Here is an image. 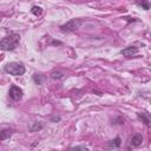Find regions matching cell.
<instances>
[{"mask_svg":"<svg viewBox=\"0 0 151 151\" xmlns=\"http://www.w3.org/2000/svg\"><path fill=\"white\" fill-rule=\"evenodd\" d=\"M19 41H20V35L18 33H11L0 40V50L13 51L19 45Z\"/></svg>","mask_w":151,"mask_h":151,"instance_id":"obj_1","label":"cell"},{"mask_svg":"<svg viewBox=\"0 0 151 151\" xmlns=\"http://www.w3.org/2000/svg\"><path fill=\"white\" fill-rule=\"evenodd\" d=\"M25 66L21 64V63H18V61H12V63H8L6 64L5 66V72L12 74V76H22L25 73Z\"/></svg>","mask_w":151,"mask_h":151,"instance_id":"obj_2","label":"cell"},{"mask_svg":"<svg viewBox=\"0 0 151 151\" xmlns=\"http://www.w3.org/2000/svg\"><path fill=\"white\" fill-rule=\"evenodd\" d=\"M81 24H83V20H81V19H71V20H68L66 24L61 25V26H60V29H61L63 32L71 33V32L77 31V29L80 27Z\"/></svg>","mask_w":151,"mask_h":151,"instance_id":"obj_3","label":"cell"},{"mask_svg":"<svg viewBox=\"0 0 151 151\" xmlns=\"http://www.w3.org/2000/svg\"><path fill=\"white\" fill-rule=\"evenodd\" d=\"M8 94H9V97H11V99H13V100L17 101V100H20V99L22 98L24 92H22V90H21L19 86L12 85L11 88H9V91H8Z\"/></svg>","mask_w":151,"mask_h":151,"instance_id":"obj_4","label":"cell"},{"mask_svg":"<svg viewBox=\"0 0 151 151\" xmlns=\"http://www.w3.org/2000/svg\"><path fill=\"white\" fill-rule=\"evenodd\" d=\"M120 53H122L124 57L130 58V57H133V55H136V54L138 53V48H137L136 46H129V47H125L124 50H122Z\"/></svg>","mask_w":151,"mask_h":151,"instance_id":"obj_5","label":"cell"},{"mask_svg":"<svg viewBox=\"0 0 151 151\" xmlns=\"http://www.w3.org/2000/svg\"><path fill=\"white\" fill-rule=\"evenodd\" d=\"M143 143V136L140 133H136L131 138V145L132 146H139Z\"/></svg>","mask_w":151,"mask_h":151,"instance_id":"obj_6","label":"cell"},{"mask_svg":"<svg viewBox=\"0 0 151 151\" xmlns=\"http://www.w3.org/2000/svg\"><path fill=\"white\" fill-rule=\"evenodd\" d=\"M136 4L145 11L150 9V0H136Z\"/></svg>","mask_w":151,"mask_h":151,"instance_id":"obj_7","label":"cell"},{"mask_svg":"<svg viewBox=\"0 0 151 151\" xmlns=\"http://www.w3.org/2000/svg\"><path fill=\"white\" fill-rule=\"evenodd\" d=\"M45 79H46V77H45L44 74H38V73H35V74L33 76V80H34V83H35L37 85H42L44 81H45Z\"/></svg>","mask_w":151,"mask_h":151,"instance_id":"obj_8","label":"cell"},{"mask_svg":"<svg viewBox=\"0 0 151 151\" xmlns=\"http://www.w3.org/2000/svg\"><path fill=\"white\" fill-rule=\"evenodd\" d=\"M120 144H122L120 138H119V137H116L114 139H112V140L109 142V147H111V149H117V147L120 146Z\"/></svg>","mask_w":151,"mask_h":151,"instance_id":"obj_9","label":"cell"},{"mask_svg":"<svg viewBox=\"0 0 151 151\" xmlns=\"http://www.w3.org/2000/svg\"><path fill=\"white\" fill-rule=\"evenodd\" d=\"M11 136H12V131L8 130V129H5V130H1L0 131V140H6Z\"/></svg>","mask_w":151,"mask_h":151,"instance_id":"obj_10","label":"cell"},{"mask_svg":"<svg viewBox=\"0 0 151 151\" xmlns=\"http://www.w3.org/2000/svg\"><path fill=\"white\" fill-rule=\"evenodd\" d=\"M138 117H139V119H142V120L145 123V125H146V126H149V125H150V120H149V118H147V114H146V113H138Z\"/></svg>","mask_w":151,"mask_h":151,"instance_id":"obj_11","label":"cell"},{"mask_svg":"<svg viewBox=\"0 0 151 151\" xmlns=\"http://www.w3.org/2000/svg\"><path fill=\"white\" fill-rule=\"evenodd\" d=\"M42 127H44L42 124H40V123H33V125L31 126V131H32V132H35V131L41 130Z\"/></svg>","mask_w":151,"mask_h":151,"instance_id":"obj_12","label":"cell"},{"mask_svg":"<svg viewBox=\"0 0 151 151\" xmlns=\"http://www.w3.org/2000/svg\"><path fill=\"white\" fill-rule=\"evenodd\" d=\"M31 12L34 14V15H40L41 14V12H42V8L41 7H39V6H33L32 7V9H31Z\"/></svg>","mask_w":151,"mask_h":151,"instance_id":"obj_13","label":"cell"},{"mask_svg":"<svg viewBox=\"0 0 151 151\" xmlns=\"http://www.w3.org/2000/svg\"><path fill=\"white\" fill-rule=\"evenodd\" d=\"M51 78L52 79H60V78H63V73L61 72H53L51 74Z\"/></svg>","mask_w":151,"mask_h":151,"instance_id":"obj_14","label":"cell"},{"mask_svg":"<svg viewBox=\"0 0 151 151\" xmlns=\"http://www.w3.org/2000/svg\"><path fill=\"white\" fill-rule=\"evenodd\" d=\"M52 120L53 122H58V120H60V118L59 117H54V118H52Z\"/></svg>","mask_w":151,"mask_h":151,"instance_id":"obj_15","label":"cell"},{"mask_svg":"<svg viewBox=\"0 0 151 151\" xmlns=\"http://www.w3.org/2000/svg\"><path fill=\"white\" fill-rule=\"evenodd\" d=\"M0 20H1V18H0Z\"/></svg>","mask_w":151,"mask_h":151,"instance_id":"obj_16","label":"cell"}]
</instances>
